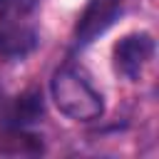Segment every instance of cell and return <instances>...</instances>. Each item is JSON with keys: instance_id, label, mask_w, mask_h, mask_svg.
<instances>
[{"instance_id": "1", "label": "cell", "mask_w": 159, "mask_h": 159, "mask_svg": "<svg viewBox=\"0 0 159 159\" xmlns=\"http://www.w3.org/2000/svg\"><path fill=\"white\" fill-rule=\"evenodd\" d=\"M57 109L75 122H92L104 112L102 94L92 87L87 75L75 65H62L50 82Z\"/></svg>"}, {"instance_id": "2", "label": "cell", "mask_w": 159, "mask_h": 159, "mask_svg": "<svg viewBox=\"0 0 159 159\" xmlns=\"http://www.w3.org/2000/svg\"><path fill=\"white\" fill-rule=\"evenodd\" d=\"M152 55H154V40H152V35H147V32L124 35L114 45V50H112L114 70L122 77H127V80H139V75L149 65Z\"/></svg>"}, {"instance_id": "3", "label": "cell", "mask_w": 159, "mask_h": 159, "mask_svg": "<svg viewBox=\"0 0 159 159\" xmlns=\"http://www.w3.org/2000/svg\"><path fill=\"white\" fill-rule=\"evenodd\" d=\"M119 12H122V0H89L84 5L82 15L77 17L75 40L80 45L94 42L102 32H107V27H112V22L119 17Z\"/></svg>"}, {"instance_id": "4", "label": "cell", "mask_w": 159, "mask_h": 159, "mask_svg": "<svg viewBox=\"0 0 159 159\" xmlns=\"http://www.w3.org/2000/svg\"><path fill=\"white\" fill-rule=\"evenodd\" d=\"M37 47V32L27 25L12 22L0 27V57L5 60H22Z\"/></svg>"}, {"instance_id": "5", "label": "cell", "mask_w": 159, "mask_h": 159, "mask_svg": "<svg viewBox=\"0 0 159 159\" xmlns=\"http://www.w3.org/2000/svg\"><path fill=\"white\" fill-rule=\"evenodd\" d=\"M42 112H45V107H42L40 92L27 89V92H22L20 97H15L10 102L5 117H7V124L10 127H27V124L37 122L42 117Z\"/></svg>"}, {"instance_id": "6", "label": "cell", "mask_w": 159, "mask_h": 159, "mask_svg": "<svg viewBox=\"0 0 159 159\" xmlns=\"http://www.w3.org/2000/svg\"><path fill=\"white\" fill-rule=\"evenodd\" d=\"M0 152H5V154H40L42 142H40V137L22 132V127H10L7 134L0 137Z\"/></svg>"}, {"instance_id": "7", "label": "cell", "mask_w": 159, "mask_h": 159, "mask_svg": "<svg viewBox=\"0 0 159 159\" xmlns=\"http://www.w3.org/2000/svg\"><path fill=\"white\" fill-rule=\"evenodd\" d=\"M40 0H0V27L20 22L22 17H27Z\"/></svg>"}]
</instances>
